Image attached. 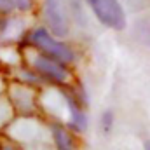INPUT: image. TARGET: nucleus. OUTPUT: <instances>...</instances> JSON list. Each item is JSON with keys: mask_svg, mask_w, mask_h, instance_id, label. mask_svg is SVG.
<instances>
[{"mask_svg": "<svg viewBox=\"0 0 150 150\" xmlns=\"http://www.w3.org/2000/svg\"><path fill=\"white\" fill-rule=\"evenodd\" d=\"M89 7L93 9L94 16L108 28L112 30H124L127 21H126V12L122 5L117 0H87Z\"/></svg>", "mask_w": 150, "mask_h": 150, "instance_id": "nucleus-1", "label": "nucleus"}, {"mask_svg": "<svg viewBox=\"0 0 150 150\" xmlns=\"http://www.w3.org/2000/svg\"><path fill=\"white\" fill-rule=\"evenodd\" d=\"M32 42L37 45L40 51H44L45 56H49V58H52V59L63 63V65L74 61V52H72V49H70L67 44L56 40L45 28H37V30L32 33Z\"/></svg>", "mask_w": 150, "mask_h": 150, "instance_id": "nucleus-2", "label": "nucleus"}, {"mask_svg": "<svg viewBox=\"0 0 150 150\" xmlns=\"http://www.w3.org/2000/svg\"><path fill=\"white\" fill-rule=\"evenodd\" d=\"M44 14L49 28L56 37H65L68 33V18L63 0H45Z\"/></svg>", "mask_w": 150, "mask_h": 150, "instance_id": "nucleus-3", "label": "nucleus"}, {"mask_svg": "<svg viewBox=\"0 0 150 150\" xmlns=\"http://www.w3.org/2000/svg\"><path fill=\"white\" fill-rule=\"evenodd\" d=\"M33 67L40 75L47 77L49 80H54V82H65L68 79V72L67 68L63 67V63L42 54V56H37L33 59Z\"/></svg>", "mask_w": 150, "mask_h": 150, "instance_id": "nucleus-4", "label": "nucleus"}, {"mask_svg": "<svg viewBox=\"0 0 150 150\" xmlns=\"http://www.w3.org/2000/svg\"><path fill=\"white\" fill-rule=\"evenodd\" d=\"M68 108H70V113H72V124L77 131H86L87 127V117L86 113L82 112V108L75 103L74 100H68Z\"/></svg>", "mask_w": 150, "mask_h": 150, "instance_id": "nucleus-5", "label": "nucleus"}, {"mask_svg": "<svg viewBox=\"0 0 150 150\" xmlns=\"http://www.w3.org/2000/svg\"><path fill=\"white\" fill-rule=\"evenodd\" d=\"M52 136H54V142H56L58 150H75L72 138L68 136V133L63 127H58V126L52 127Z\"/></svg>", "mask_w": 150, "mask_h": 150, "instance_id": "nucleus-6", "label": "nucleus"}, {"mask_svg": "<svg viewBox=\"0 0 150 150\" xmlns=\"http://www.w3.org/2000/svg\"><path fill=\"white\" fill-rule=\"evenodd\" d=\"M2 2H5L7 5L16 7V9H28L30 7V0H2Z\"/></svg>", "mask_w": 150, "mask_h": 150, "instance_id": "nucleus-7", "label": "nucleus"}, {"mask_svg": "<svg viewBox=\"0 0 150 150\" xmlns=\"http://www.w3.org/2000/svg\"><path fill=\"white\" fill-rule=\"evenodd\" d=\"M103 126H105V131H108L112 127V113L110 112H107L103 115Z\"/></svg>", "mask_w": 150, "mask_h": 150, "instance_id": "nucleus-8", "label": "nucleus"}, {"mask_svg": "<svg viewBox=\"0 0 150 150\" xmlns=\"http://www.w3.org/2000/svg\"><path fill=\"white\" fill-rule=\"evenodd\" d=\"M145 150H150V140L147 142V143H145Z\"/></svg>", "mask_w": 150, "mask_h": 150, "instance_id": "nucleus-9", "label": "nucleus"}]
</instances>
